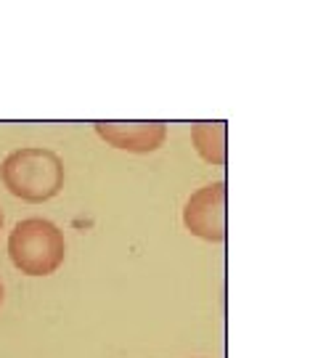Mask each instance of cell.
Masks as SVG:
<instances>
[{"instance_id":"6da1fadb","label":"cell","mask_w":318,"mask_h":358,"mask_svg":"<svg viewBox=\"0 0 318 358\" xmlns=\"http://www.w3.org/2000/svg\"><path fill=\"white\" fill-rule=\"evenodd\" d=\"M0 176L6 189L24 202L53 199L64 186V165L59 154L40 146L16 149L3 159Z\"/></svg>"},{"instance_id":"7a4b0ae2","label":"cell","mask_w":318,"mask_h":358,"mask_svg":"<svg viewBox=\"0 0 318 358\" xmlns=\"http://www.w3.org/2000/svg\"><path fill=\"white\" fill-rule=\"evenodd\" d=\"M8 255L13 266L27 276H48L64 263V234L51 220L29 217L16 223L8 236Z\"/></svg>"},{"instance_id":"3957f363","label":"cell","mask_w":318,"mask_h":358,"mask_svg":"<svg viewBox=\"0 0 318 358\" xmlns=\"http://www.w3.org/2000/svg\"><path fill=\"white\" fill-rule=\"evenodd\" d=\"M186 229L207 242H223L226 239V183L217 180L191 194L183 210Z\"/></svg>"},{"instance_id":"277c9868","label":"cell","mask_w":318,"mask_h":358,"mask_svg":"<svg viewBox=\"0 0 318 358\" xmlns=\"http://www.w3.org/2000/svg\"><path fill=\"white\" fill-rule=\"evenodd\" d=\"M96 133L117 149L149 154L162 146L167 128L165 122H96Z\"/></svg>"},{"instance_id":"5b68a950","label":"cell","mask_w":318,"mask_h":358,"mask_svg":"<svg viewBox=\"0 0 318 358\" xmlns=\"http://www.w3.org/2000/svg\"><path fill=\"white\" fill-rule=\"evenodd\" d=\"M191 138L202 159L212 165L226 162V122H196L191 128Z\"/></svg>"},{"instance_id":"8992f818","label":"cell","mask_w":318,"mask_h":358,"mask_svg":"<svg viewBox=\"0 0 318 358\" xmlns=\"http://www.w3.org/2000/svg\"><path fill=\"white\" fill-rule=\"evenodd\" d=\"M0 303H3V284H0Z\"/></svg>"},{"instance_id":"52a82bcc","label":"cell","mask_w":318,"mask_h":358,"mask_svg":"<svg viewBox=\"0 0 318 358\" xmlns=\"http://www.w3.org/2000/svg\"><path fill=\"white\" fill-rule=\"evenodd\" d=\"M0 229H3V210H0Z\"/></svg>"}]
</instances>
